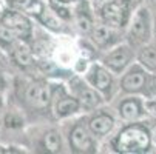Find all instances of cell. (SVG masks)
I'll list each match as a JSON object with an SVG mask.
<instances>
[{
  "instance_id": "cell-1",
  "label": "cell",
  "mask_w": 156,
  "mask_h": 154,
  "mask_svg": "<svg viewBox=\"0 0 156 154\" xmlns=\"http://www.w3.org/2000/svg\"><path fill=\"white\" fill-rule=\"evenodd\" d=\"M151 136L147 123L139 120L125 125L111 140V146L116 152L122 154H142L151 148Z\"/></svg>"
},
{
  "instance_id": "cell-2",
  "label": "cell",
  "mask_w": 156,
  "mask_h": 154,
  "mask_svg": "<svg viewBox=\"0 0 156 154\" xmlns=\"http://www.w3.org/2000/svg\"><path fill=\"white\" fill-rule=\"evenodd\" d=\"M19 97L30 109L45 111L53 105V88L42 80L22 82L19 86Z\"/></svg>"
},
{
  "instance_id": "cell-3",
  "label": "cell",
  "mask_w": 156,
  "mask_h": 154,
  "mask_svg": "<svg viewBox=\"0 0 156 154\" xmlns=\"http://www.w3.org/2000/svg\"><path fill=\"white\" fill-rule=\"evenodd\" d=\"M151 36V19L150 12L145 6H141L136 9L135 15H133L130 26H128V43L135 48V46H144L145 43L150 40Z\"/></svg>"
},
{
  "instance_id": "cell-4",
  "label": "cell",
  "mask_w": 156,
  "mask_h": 154,
  "mask_svg": "<svg viewBox=\"0 0 156 154\" xmlns=\"http://www.w3.org/2000/svg\"><path fill=\"white\" fill-rule=\"evenodd\" d=\"M0 26L6 28L16 39L19 40H30L33 36V23L31 20L19 9H8L0 17Z\"/></svg>"
},
{
  "instance_id": "cell-5",
  "label": "cell",
  "mask_w": 156,
  "mask_h": 154,
  "mask_svg": "<svg viewBox=\"0 0 156 154\" xmlns=\"http://www.w3.org/2000/svg\"><path fill=\"white\" fill-rule=\"evenodd\" d=\"M70 91L79 100L82 109H87V111H93L99 108L104 102V96L98 90H94L87 80L83 82L77 76L70 80Z\"/></svg>"
},
{
  "instance_id": "cell-6",
  "label": "cell",
  "mask_w": 156,
  "mask_h": 154,
  "mask_svg": "<svg viewBox=\"0 0 156 154\" xmlns=\"http://www.w3.org/2000/svg\"><path fill=\"white\" fill-rule=\"evenodd\" d=\"M68 145L73 152H80V154H90L96 152L98 145L94 140V136L90 131L88 125L85 126L82 122H77L73 125V128L68 133Z\"/></svg>"
},
{
  "instance_id": "cell-7",
  "label": "cell",
  "mask_w": 156,
  "mask_h": 154,
  "mask_svg": "<svg viewBox=\"0 0 156 154\" xmlns=\"http://www.w3.org/2000/svg\"><path fill=\"white\" fill-rule=\"evenodd\" d=\"M150 85V71H147L141 63L131 65L121 79V90L128 94L144 93Z\"/></svg>"
},
{
  "instance_id": "cell-8",
  "label": "cell",
  "mask_w": 156,
  "mask_h": 154,
  "mask_svg": "<svg viewBox=\"0 0 156 154\" xmlns=\"http://www.w3.org/2000/svg\"><path fill=\"white\" fill-rule=\"evenodd\" d=\"M133 59H135L133 46L130 43H122V45H116L113 50H110L102 57V63L113 74H121L131 65Z\"/></svg>"
},
{
  "instance_id": "cell-9",
  "label": "cell",
  "mask_w": 156,
  "mask_h": 154,
  "mask_svg": "<svg viewBox=\"0 0 156 154\" xmlns=\"http://www.w3.org/2000/svg\"><path fill=\"white\" fill-rule=\"evenodd\" d=\"M85 80L90 83L94 90H98L104 97H110L113 91V73H111L104 63H93L85 73Z\"/></svg>"
},
{
  "instance_id": "cell-10",
  "label": "cell",
  "mask_w": 156,
  "mask_h": 154,
  "mask_svg": "<svg viewBox=\"0 0 156 154\" xmlns=\"http://www.w3.org/2000/svg\"><path fill=\"white\" fill-rule=\"evenodd\" d=\"M102 23L113 28H122L128 19V2L127 0H107L99 9Z\"/></svg>"
},
{
  "instance_id": "cell-11",
  "label": "cell",
  "mask_w": 156,
  "mask_h": 154,
  "mask_svg": "<svg viewBox=\"0 0 156 154\" xmlns=\"http://www.w3.org/2000/svg\"><path fill=\"white\" fill-rule=\"evenodd\" d=\"M51 108H53V113L57 119L71 117L82 109L79 100L71 93L63 90L62 86L53 90V105H51Z\"/></svg>"
},
{
  "instance_id": "cell-12",
  "label": "cell",
  "mask_w": 156,
  "mask_h": 154,
  "mask_svg": "<svg viewBox=\"0 0 156 154\" xmlns=\"http://www.w3.org/2000/svg\"><path fill=\"white\" fill-rule=\"evenodd\" d=\"M145 113V103L139 97H125L118 105V114L125 122L141 120Z\"/></svg>"
},
{
  "instance_id": "cell-13",
  "label": "cell",
  "mask_w": 156,
  "mask_h": 154,
  "mask_svg": "<svg viewBox=\"0 0 156 154\" xmlns=\"http://www.w3.org/2000/svg\"><path fill=\"white\" fill-rule=\"evenodd\" d=\"M87 125H88V128H90V131L93 133L94 137H105L115 128V117L110 113L99 111V113H96L94 116L90 117Z\"/></svg>"
},
{
  "instance_id": "cell-14",
  "label": "cell",
  "mask_w": 156,
  "mask_h": 154,
  "mask_svg": "<svg viewBox=\"0 0 156 154\" xmlns=\"http://www.w3.org/2000/svg\"><path fill=\"white\" fill-rule=\"evenodd\" d=\"M116 28L110 26V25H105V23H101V25H94L93 29H91V39L94 42V45L105 50V48H110L113 46L115 43L118 42V34L115 33Z\"/></svg>"
},
{
  "instance_id": "cell-15",
  "label": "cell",
  "mask_w": 156,
  "mask_h": 154,
  "mask_svg": "<svg viewBox=\"0 0 156 154\" xmlns=\"http://www.w3.org/2000/svg\"><path fill=\"white\" fill-rule=\"evenodd\" d=\"M11 54L14 62L22 68H27L33 63V51L27 45V40H17L11 46Z\"/></svg>"
},
{
  "instance_id": "cell-16",
  "label": "cell",
  "mask_w": 156,
  "mask_h": 154,
  "mask_svg": "<svg viewBox=\"0 0 156 154\" xmlns=\"http://www.w3.org/2000/svg\"><path fill=\"white\" fill-rule=\"evenodd\" d=\"M138 62L147 71L156 74V46L151 45L141 46V51L138 53Z\"/></svg>"
},
{
  "instance_id": "cell-17",
  "label": "cell",
  "mask_w": 156,
  "mask_h": 154,
  "mask_svg": "<svg viewBox=\"0 0 156 154\" xmlns=\"http://www.w3.org/2000/svg\"><path fill=\"white\" fill-rule=\"evenodd\" d=\"M42 145L48 152H62V137L57 129H48L42 137Z\"/></svg>"
},
{
  "instance_id": "cell-18",
  "label": "cell",
  "mask_w": 156,
  "mask_h": 154,
  "mask_svg": "<svg viewBox=\"0 0 156 154\" xmlns=\"http://www.w3.org/2000/svg\"><path fill=\"white\" fill-rule=\"evenodd\" d=\"M6 5L12 9H19V11L36 14V15H39L43 11L42 3L37 2V0H6Z\"/></svg>"
},
{
  "instance_id": "cell-19",
  "label": "cell",
  "mask_w": 156,
  "mask_h": 154,
  "mask_svg": "<svg viewBox=\"0 0 156 154\" xmlns=\"http://www.w3.org/2000/svg\"><path fill=\"white\" fill-rule=\"evenodd\" d=\"M76 22H77V26H79V29L80 31H83V33H91V29H93V19H91V14L88 12L87 9H82V6L80 8H77L76 9Z\"/></svg>"
},
{
  "instance_id": "cell-20",
  "label": "cell",
  "mask_w": 156,
  "mask_h": 154,
  "mask_svg": "<svg viewBox=\"0 0 156 154\" xmlns=\"http://www.w3.org/2000/svg\"><path fill=\"white\" fill-rule=\"evenodd\" d=\"M23 116H22L19 111H6L3 114V125L9 129H19L23 128Z\"/></svg>"
},
{
  "instance_id": "cell-21",
  "label": "cell",
  "mask_w": 156,
  "mask_h": 154,
  "mask_svg": "<svg viewBox=\"0 0 156 154\" xmlns=\"http://www.w3.org/2000/svg\"><path fill=\"white\" fill-rule=\"evenodd\" d=\"M145 111L151 116V119H156V99L145 102Z\"/></svg>"
},
{
  "instance_id": "cell-22",
  "label": "cell",
  "mask_w": 156,
  "mask_h": 154,
  "mask_svg": "<svg viewBox=\"0 0 156 154\" xmlns=\"http://www.w3.org/2000/svg\"><path fill=\"white\" fill-rule=\"evenodd\" d=\"M147 125H148V129H150V136H151V140H153V143L156 145V119L150 120Z\"/></svg>"
},
{
  "instance_id": "cell-23",
  "label": "cell",
  "mask_w": 156,
  "mask_h": 154,
  "mask_svg": "<svg viewBox=\"0 0 156 154\" xmlns=\"http://www.w3.org/2000/svg\"><path fill=\"white\" fill-rule=\"evenodd\" d=\"M6 86H8V82H6V76L3 73V70L0 68V94H2L5 90H6Z\"/></svg>"
},
{
  "instance_id": "cell-24",
  "label": "cell",
  "mask_w": 156,
  "mask_h": 154,
  "mask_svg": "<svg viewBox=\"0 0 156 154\" xmlns=\"http://www.w3.org/2000/svg\"><path fill=\"white\" fill-rule=\"evenodd\" d=\"M3 109H5V100H3V96L0 94V116L3 114Z\"/></svg>"
},
{
  "instance_id": "cell-25",
  "label": "cell",
  "mask_w": 156,
  "mask_h": 154,
  "mask_svg": "<svg viewBox=\"0 0 156 154\" xmlns=\"http://www.w3.org/2000/svg\"><path fill=\"white\" fill-rule=\"evenodd\" d=\"M60 3H70V2H74V0H57Z\"/></svg>"
},
{
  "instance_id": "cell-26",
  "label": "cell",
  "mask_w": 156,
  "mask_h": 154,
  "mask_svg": "<svg viewBox=\"0 0 156 154\" xmlns=\"http://www.w3.org/2000/svg\"><path fill=\"white\" fill-rule=\"evenodd\" d=\"M3 60V56H2V53H0V62H2Z\"/></svg>"
},
{
  "instance_id": "cell-27",
  "label": "cell",
  "mask_w": 156,
  "mask_h": 154,
  "mask_svg": "<svg viewBox=\"0 0 156 154\" xmlns=\"http://www.w3.org/2000/svg\"><path fill=\"white\" fill-rule=\"evenodd\" d=\"M154 31H156V19H154Z\"/></svg>"
},
{
  "instance_id": "cell-28",
  "label": "cell",
  "mask_w": 156,
  "mask_h": 154,
  "mask_svg": "<svg viewBox=\"0 0 156 154\" xmlns=\"http://www.w3.org/2000/svg\"><path fill=\"white\" fill-rule=\"evenodd\" d=\"M0 148H2V146H0ZM0 152H2V149H0Z\"/></svg>"
}]
</instances>
